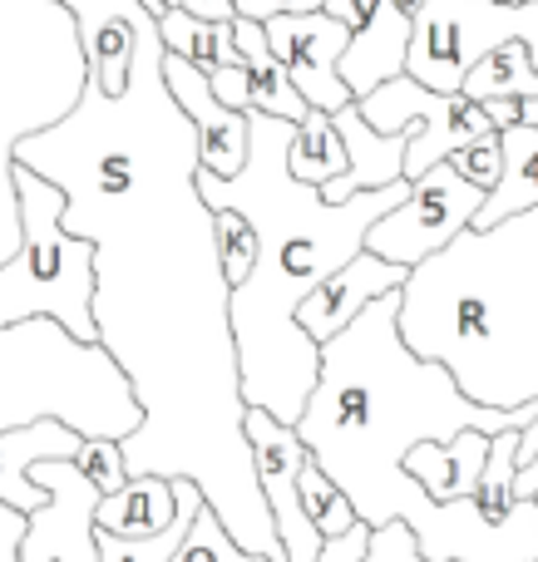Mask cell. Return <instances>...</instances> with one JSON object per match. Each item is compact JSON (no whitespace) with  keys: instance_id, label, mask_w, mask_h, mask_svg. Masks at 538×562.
Segmentation results:
<instances>
[{"instance_id":"obj_25","label":"cell","mask_w":538,"mask_h":562,"mask_svg":"<svg viewBox=\"0 0 538 562\" xmlns=\"http://www.w3.org/2000/svg\"><path fill=\"white\" fill-rule=\"evenodd\" d=\"M158 35H164V49L193 59L198 69L243 65V55H237V35H233V20H203V15H193V10L173 5L168 15H158Z\"/></svg>"},{"instance_id":"obj_13","label":"cell","mask_w":538,"mask_h":562,"mask_svg":"<svg viewBox=\"0 0 538 562\" xmlns=\"http://www.w3.org/2000/svg\"><path fill=\"white\" fill-rule=\"evenodd\" d=\"M30 474L40 488H49V504L30 514L20 562H99L94 508L104 488L75 459H40Z\"/></svg>"},{"instance_id":"obj_37","label":"cell","mask_w":538,"mask_h":562,"mask_svg":"<svg viewBox=\"0 0 538 562\" xmlns=\"http://www.w3.org/2000/svg\"><path fill=\"white\" fill-rule=\"evenodd\" d=\"M312 10H326V0H243V5H237V15L272 20V15H312Z\"/></svg>"},{"instance_id":"obj_40","label":"cell","mask_w":538,"mask_h":562,"mask_svg":"<svg viewBox=\"0 0 538 562\" xmlns=\"http://www.w3.org/2000/svg\"><path fill=\"white\" fill-rule=\"evenodd\" d=\"M237 5H243V0H237Z\"/></svg>"},{"instance_id":"obj_27","label":"cell","mask_w":538,"mask_h":562,"mask_svg":"<svg viewBox=\"0 0 538 562\" xmlns=\"http://www.w3.org/2000/svg\"><path fill=\"white\" fill-rule=\"evenodd\" d=\"M460 94L480 99V104L484 99H538V65H534L529 45L509 40V45L490 49V55L470 69Z\"/></svg>"},{"instance_id":"obj_29","label":"cell","mask_w":538,"mask_h":562,"mask_svg":"<svg viewBox=\"0 0 538 562\" xmlns=\"http://www.w3.org/2000/svg\"><path fill=\"white\" fill-rule=\"evenodd\" d=\"M519 445H524V429H500L494 445H490V464H484L480 494H474L490 518H509L514 508L524 504L519 498V469H524Z\"/></svg>"},{"instance_id":"obj_17","label":"cell","mask_w":538,"mask_h":562,"mask_svg":"<svg viewBox=\"0 0 538 562\" xmlns=\"http://www.w3.org/2000/svg\"><path fill=\"white\" fill-rule=\"evenodd\" d=\"M405 281H411V267L385 262V257H376V252H356L341 272H332L302 301L296 321H302L306 336H316L326 346V340L341 336L371 301H381L385 291H405Z\"/></svg>"},{"instance_id":"obj_28","label":"cell","mask_w":538,"mask_h":562,"mask_svg":"<svg viewBox=\"0 0 538 562\" xmlns=\"http://www.w3.org/2000/svg\"><path fill=\"white\" fill-rule=\"evenodd\" d=\"M85 55L94 79L109 89V94H124L128 75H134V55H138V5L128 15H114L109 25H99L94 35L85 40Z\"/></svg>"},{"instance_id":"obj_21","label":"cell","mask_w":538,"mask_h":562,"mask_svg":"<svg viewBox=\"0 0 538 562\" xmlns=\"http://www.w3.org/2000/svg\"><path fill=\"white\" fill-rule=\"evenodd\" d=\"M233 35H237V55H243L247 89H253V114H277V119L302 124V119L312 114V104H306L302 89H296L292 75L282 69L272 40H267V25H262V20L237 15L233 20Z\"/></svg>"},{"instance_id":"obj_31","label":"cell","mask_w":538,"mask_h":562,"mask_svg":"<svg viewBox=\"0 0 538 562\" xmlns=\"http://www.w3.org/2000/svg\"><path fill=\"white\" fill-rule=\"evenodd\" d=\"M213 213H217V252H223V272H227V281H233V291H237L247 277H253L262 243H257V227L247 223L237 207H213Z\"/></svg>"},{"instance_id":"obj_23","label":"cell","mask_w":538,"mask_h":562,"mask_svg":"<svg viewBox=\"0 0 538 562\" xmlns=\"http://www.w3.org/2000/svg\"><path fill=\"white\" fill-rule=\"evenodd\" d=\"M500 144H504V178H500V188L484 198L480 217H474L480 233L484 227H500L504 217H514V213L538 207V128L514 124L500 134Z\"/></svg>"},{"instance_id":"obj_12","label":"cell","mask_w":538,"mask_h":562,"mask_svg":"<svg viewBox=\"0 0 538 562\" xmlns=\"http://www.w3.org/2000/svg\"><path fill=\"white\" fill-rule=\"evenodd\" d=\"M247 445H253L257 484H262L267 508H272V518H277L287 562H316L326 548V538L316 533L306 508H302V469L312 464L306 439L296 435V425L277 419L272 409L247 405Z\"/></svg>"},{"instance_id":"obj_8","label":"cell","mask_w":538,"mask_h":562,"mask_svg":"<svg viewBox=\"0 0 538 562\" xmlns=\"http://www.w3.org/2000/svg\"><path fill=\"white\" fill-rule=\"evenodd\" d=\"M509 40H524L538 65V0H425L415 10L405 75L425 89L460 94L470 69Z\"/></svg>"},{"instance_id":"obj_18","label":"cell","mask_w":538,"mask_h":562,"mask_svg":"<svg viewBox=\"0 0 538 562\" xmlns=\"http://www.w3.org/2000/svg\"><path fill=\"white\" fill-rule=\"evenodd\" d=\"M336 128H341V144H346V173L332 178L322 188L326 203H346V198L366 193V188H391L405 178V154H411V128L405 134H381L371 119L361 114V104H346L336 114Z\"/></svg>"},{"instance_id":"obj_39","label":"cell","mask_w":538,"mask_h":562,"mask_svg":"<svg viewBox=\"0 0 538 562\" xmlns=\"http://www.w3.org/2000/svg\"><path fill=\"white\" fill-rule=\"evenodd\" d=\"M395 5H405V10H411V15H415V10H421L425 0H395Z\"/></svg>"},{"instance_id":"obj_26","label":"cell","mask_w":538,"mask_h":562,"mask_svg":"<svg viewBox=\"0 0 538 562\" xmlns=\"http://www.w3.org/2000/svg\"><path fill=\"white\" fill-rule=\"evenodd\" d=\"M287 164H292V173L302 178V183H316V188H326L332 178H341L351 158H346L336 114L312 109V114L296 124V138H292V148H287Z\"/></svg>"},{"instance_id":"obj_1","label":"cell","mask_w":538,"mask_h":562,"mask_svg":"<svg viewBox=\"0 0 538 562\" xmlns=\"http://www.w3.org/2000/svg\"><path fill=\"white\" fill-rule=\"evenodd\" d=\"M15 164L65 188V227L94 243L99 346L144 405V425L124 439L128 474L193 479L237 548L287 562L247 445L233 281L198 188L203 148L164 79V35L144 5L124 94L89 69L79 104L20 138Z\"/></svg>"},{"instance_id":"obj_15","label":"cell","mask_w":538,"mask_h":562,"mask_svg":"<svg viewBox=\"0 0 538 562\" xmlns=\"http://www.w3.org/2000/svg\"><path fill=\"white\" fill-rule=\"evenodd\" d=\"M326 10L351 25V45L341 55V79L351 85L356 99L381 89L385 79L405 75L411 35H415L411 10L395 5V0H326Z\"/></svg>"},{"instance_id":"obj_20","label":"cell","mask_w":538,"mask_h":562,"mask_svg":"<svg viewBox=\"0 0 538 562\" xmlns=\"http://www.w3.org/2000/svg\"><path fill=\"white\" fill-rule=\"evenodd\" d=\"M490 429H464L455 439H430V445H415L405 454V474L435 498V504H450V498H470L480 494L484 464H490Z\"/></svg>"},{"instance_id":"obj_24","label":"cell","mask_w":538,"mask_h":562,"mask_svg":"<svg viewBox=\"0 0 538 562\" xmlns=\"http://www.w3.org/2000/svg\"><path fill=\"white\" fill-rule=\"evenodd\" d=\"M173 494H178V514L164 533H148V538H119V533H104L99 528V562H173L178 548L188 543L193 533L198 514L208 508L203 488L193 479H173Z\"/></svg>"},{"instance_id":"obj_4","label":"cell","mask_w":538,"mask_h":562,"mask_svg":"<svg viewBox=\"0 0 538 562\" xmlns=\"http://www.w3.org/2000/svg\"><path fill=\"white\" fill-rule=\"evenodd\" d=\"M401 336L490 409L538 405V207L470 227L401 291ZM519 459H538V419Z\"/></svg>"},{"instance_id":"obj_33","label":"cell","mask_w":538,"mask_h":562,"mask_svg":"<svg viewBox=\"0 0 538 562\" xmlns=\"http://www.w3.org/2000/svg\"><path fill=\"white\" fill-rule=\"evenodd\" d=\"M450 164H455V173L470 178L474 188L494 193V188H500V178H504V144H500V134H494V138H474V144L455 148Z\"/></svg>"},{"instance_id":"obj_6","label":"cell","mask_w":538,"mask_h":562,"mask_svg":"<svg viewBox=\"0 0 538 562\" xmlns=\"http://www.w3.org/2000/svg\"><path fill=\"white\" fill-rule=\"evenodd\" d=\"M89 79L79 15L65 0H0V267L20 252L15 144L79 104Z\"/></svg>"},{"instance_id":"obj_34","label":"cell","mask_w":538,"mask_h":562,"mask_svg":"<svg viewBox=\"0 0 538 562\" xmlns=\"http://www.w3.org/2000/svg\"><path fill=\"white\" fill-rule=\"evenodd\" d=\"M366 562H425V558H421V543H415L411 524H405V518H395V524L376 528Z\"/></svg>"},{"instance_id":"obj_9","label":"cell","mask_w":538,"mask_h":562,"mask_svg":"<svg viewBox=\"0 0 538 562\" xmlns=\"http://www.w3.org/2000/svg\"><path fill=\"white\" fill-rule=\"evenodd\" d=\"M401 518L425 562H538V498H524L509 518H490L474 494L435 504L415 484Z\"/></svg>"},{"instance_id":"obj_32","label":"cell","mask_w":538,"mask_h":562,"mask_svg":"<svg viewBox=\"0 0 538 562\" xmlns=\"http://www.w3.org/2000/svg\"><path fill=\"white\" fill-rule=\"evenodd\" d=\"M75 464L85 469L89 479H94L104 494H119V488L128 484V459H124V439H85L75 454Z\"/></svg>"},{"instance_id":"obj_30","label":"cell","mask_w":538,"mask_h":562,"mask_svg":"<svg viewBox=\"0 0 538 562\" xmlns=\"http://www.w3.org/2000/svg\"><path fill=\"white\" fill-rule=\"evenodd\" d=\"M302 508H306V518H312V528L322 538H336V533H346V528L361 524V514H356V504L346 498V488L336 484L316 459L302 469Z\"/></svg>"},{"instance_id":"obj_22","label":"cell","mask_w":538,"mask_h":562,"mask_svg":"<svg viewBox=\"0 0 538 562\" xmlns=\"http://www.w3.org/2000/svg\"><path fill=\"white\" fill-rule=\"evenodd\" d=\"M178 514V494H173V479H158V474H134L119 494H104L94 508V528L119 538H148V533H164Z\"/></svg>"},{"instance_id":"obj_5","label":"cell","mask_w":538,"mask_h":562,"mask_svg":"<svg viewBox=\"0 0 538 562\" xmlns=\"http://www.w3.org/2000/svg\"><path fill=\"white\" fill-rule=\"evenodd\" d=\"M40 419H65L85 439H128L144 425V405L99 340L30 316L0 326V435Z\"/></svg>"},{"instance_id":"obj_36","label":"cell","mask_w":538,"mask_h":562,"mask_svg":"<svg viewBox=\"0 0 538 562\" xmlns=\"http://www.w3.org/2000/svg\"><path fill=\"white\" fill-rule=\"evenodd\" d=\"M208 85H213V94L223 99L227 109H243V114H253V89H247V75H243V65L208 69Z\"/></svg>"},{"instance_id":"obj_2","label":"cell","mask_w":538,"mask_h":562,"mask_svg":"<svg viewBox=\"0 0 538 562\" xmlns=\"http://www.w3.org/2000/svg\"><path fill=\"white\" fill-rule=\"evenodd\" d=\"M292 138V119L253 114V154L243 173L217 178L198 168L208 207H237L262 243L253 277L233 291V330L247 405L272 409L287 425L302 419L322 380V340L306 336L296 311L326 277L366 252V233L411 198V178H401L391 188H366L346 203H326L322 188L302 183L287 164Z\"/></svg>"},{"instance_id":"obj_11","label":"cell","mask_w":538,"mask_h":562,"mask_svg":"<svg viewBox=\"0 0 538 562\" xmlns=\"http://www.w3.org/2000/svg\"><path fill=\"white\" fill-rule=\"evenodd\" d=\"M484 198L490 193L474 188L470 178H460L455 164L445 158L430 173L411 178V198H405L401 207H391V213L366 233V252L385 257V262H401L415 272V267L430 262L435 252H445L460 233H470Z\"/></svg>"},{"instance_id":"obj_35","label":"cell","mask_w":538,"mask_h":562,"mask_svg":"<svg viewBox=\"0 0 538 562\" xmlns=\"http://www.w3.org/2000/svg\"><path fill=\"white\" fill-rule=\"evenodd\" d=\"M371 538H376V528L361 518L356 528L326 538V548H322V558H316V562H366V553H371Z\"/></svg>"},{"instance_id":"obj_14","label":"cell","mask_w":538,"mask_h":562,"mask_svg":"<svg viewBox=\"0 0 538 562\" xmlns=\"http://www.w3.org/2000/svg\"><path fill=\"white\" fill-rule=\"evenodd\" d=\"M262 25L306 104L326 109V114H341L346 104H356L351 85L341 79V55L351 45V25L346 20H336L332 10H312V15H272Z\"/></svg>"},{"instance_id":"obj_41","label":"cell","mask_w":538,"mask_h":562,"mask_svg":"<svg viewBox=\"0 0 538 562\" xmlns=\"http://www.w3.org/2000/svg\"><path fill=\"white\" fill-rule=\"evenodd\" d=\"M534 498H538V494H534Z\"/></svg>"},{"instance_id":"obj_3","label":"cell","mask_w":538,"mask_h":562,"mask_svg":"<svg viewBox=\"0 0 538 562\" xmlns=\"http://www.w3.org/2000/svg\"><path fill=\"white\" fill-rule=\"evenodd\" d=\"M538 405L490 409L460 390V380L405 346L401 291L361 311L341 336L322 346V380L306 400L296 435L312 459L346 488L356 514L385 528L405 514L415 479L405 454L430 439H455L464 429H534Z\"/></svg>"},{"instance_id":"obj_16","label":"cell","mask_w":538,"mask_h":562,"mask_svg":"<svg viewBox=\"0 0 538 562\" xmlns=\"http://www.w3.org/2000/svg\"><path fill=\"white\" fill-rule=\"evenodd\" d=\"M164 79L173 89V99L183 104V114L193 119L203 168L217 178H237L247 168V154H253V114L227 109L208 85V69H198L193 59L173 55V49H164Z\"/></svg>"},{"instance_id":"obj_7","label":"cell","mask_w":538,"mask_h":562,"mask_svg":"<svg viewBox=\"0 0 538 562\" xmlns=\"http://www.w3.org/2000/svg\"><path fill=\"white\" fill-rule=\"evenodd\" d=\"M20 252L0 267V326L49 316L79 340H99L94 326V243L65 227V188L15 164Z\"/></svg>"},{"instance_id":"obj_38","label":"cell","mask_w":538,"mask_h":562,"mask_svg":"<svg viewBox=\"0 0 538 562\" xmlns=\"http://www.w3.org/2000/svg\"><path fill=\"white\" fill-rule=\"evenodd\" d=\"M484 109H490V119H494V128H514V124H524V99H484Z\"/></svg>"},{"instance_id":"obj_10","label":"cell","mask_w":538,"mask_h":562,"mask_svg":"<svg viewBox=\"0 0 538 562\" xmlns=\"http://www.w3.org/2000/svg\"><path fill=\"white\" fill-rule=\"evenodd\" d=\"M361 114L371 119L381 134H401L405 124H415L411 154H405V178L430 173L435 164L455 154V148L474 144V138H494L490 109L470 94H440V89H425L415 75H395L381 89H371L366 99H356Z\"/></svg>"},{"instance_id":"obj_19","label":"cell","mask_w":538,"mask_h":562,"mask_svg":"<svg viewBox=\"0 0 538 562\" xmlns=\"http://www.w3.org/2000/svg\"><path fill=\"white\" fill-rule=\"evenodd\" d=\"M79 445H85V435L69 429L65 419H40V425H25V429H5L0 435V504L20 508V514L45 508L49 488H40L30 469L40 459H75Z\"/></svg>"}]
</instances>
